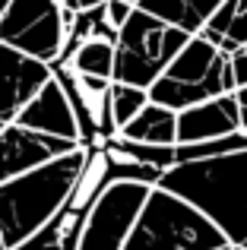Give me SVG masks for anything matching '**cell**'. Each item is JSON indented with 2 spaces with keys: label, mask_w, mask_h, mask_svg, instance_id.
I'll use <instances>...</instances> for the list:
<instances>
[{
  "label": "cell",
  "mask_w": 247,
  "mask_h": 250,
  "mask_svg": "<svg viewBox=\"0 0 247 250\" xmlns=\"http://www.w3.org/2000/svg\"><path fill=\"white\" fill-rule=\"evenodd\" d=\"M105 146H114L118 152L130 155L136 162H146V165H152L159 171H168L178 165V146H152V143H136V140H124V136H114Z\"/></svg>",
  "instance_id": "e0dca14e"
},
{
  "label": "cell",
  "mask_w": 247,
  "mask_h": 250,
  "mask_svg": "<svg viewBox=\"0 0 247 250\" xmlns=\"http://www.w3.org/2000/svg\"><path fill=\"white\" fill-rule=\"evenodd\" d=\"M13 124L35 133H48V136H61V140H80V124H76L73 104H70L63 85L57 83V76H51L41 89L32 95V102L13 117Z\"/></svg>",
  "instance_id": "30bf717a"
},
{
  "label": "cell",
  "mask_w": 247,
  "mask_h": 250,
  "mask_svg": "<svg viewBox=\"0 0 247 250\" xmlns=\"http://www.w3.org/2000/svg\"><path fill=\"white\" fill-rule=\"evenodd\" d=\"M238 130V98L235 92L212 95L190 108L178 111V143H203Z\"/></svg>",
  "instance_id": "8fae6325"
},
{
  "label": "cell",
  "mask_w": 247,
  "mask_h": 250,
  "mask_svg": "<svg viewBox=\"0 0 247 250\" xmlns=\"http://www.w3.org/2000/svg\"><path fill=\"white\" fill-rule=\"evenodd\" d=\"M82 143L76 140H61V136H48V133H35L25 130L19 124H6L0 130V184L13 181V177L25 174V171L44 165V162L67 155L73 149H80Z\"/></svg>",
  "instance_id": "ba28073f"
},
{
  "label": "cell",
  "mask_w": 247,
  "mask_h": 250,
  "mask_svg": "<svg viewBox=\"0 0 247 250\" xmlns=\"http://www.w3.org/2000/svg\"><path fill=\"white\" fill-rule=\"evenodd\" d=\"M187 38L190 35L184 29H178V25L133 6L130 19L118 29L111 83H127V85L149 89L165 73V67L174 61V54L187 44Z\"/></svg>",
  "instance_id": "5b68a950"
},
{
  "label": "cell",
  "mask_w": 247,
  "mask_h": 250,
  "mask_svg": "<svg viewBox=\"0 0 247 250\" xmlns=\"http://www.w3.org/2000/svg\"><path fill=\"white\" fill-rule=\"evenodd\" d=\"M241 51H244V54H247V44H241Z\"/></svg>",
  "instance_id": "4316f807"
},
{
  "label": "cell",
  "mask_w": 247,
  "mask_h": 250,
  "mask_svg": "<svg viewBox=\"0 0 247 250\" xmlns=\"http://www.w3.org/2000/svg\"><path fill=\"white\" fill-rule=\"evenodd\" d=\"M61 6L57 0H10L0 13V42L51 67L61 63L70 38Z\"/></svg>",
  "instance_id": "8992f818"
},
{
  "label": "cell",
  "mask_w": 247,
  "mask_h": 250,
  "mask_svg": "<svg viewBox=\"0 0 247 250\" xmlns=\"http://www.w3.org/2000/svg\"><path fill=\"white\" fill-rule=\"evenodd\" d=\"M105 155H108V177H111V181H136V184L155 187V184L162 181V174H165V171L146 165V162H136V159H130V155L118 152L114 146H105Z\"/></svg>",
  "instance_id": "ac0fdd59"
},
{
  "label": "cell",
  "mask_w": 247,
  "mask_h": 250,
  "mask_svg": "<svg viewBox=\"0 0 247 250\" xmlns=\"http://www.w3.org/2000/svg\"><path fill=\"white\" fill-rule=\"evenodd\" d=\"M228 61H231V73H235V85H247V54L241 48L228 51Z\"/></svg>",
  "instance_id": "44dd1931"
},
{
  "label": "cell",
  "mask_w": 247,
  "mask_h": 250,
  "mask_svg": "<svg viewBox=\"0 0 247 250\" xmlns=\"http://www.w3.org/2000/svg\"><path fill=\"white\" fill-rule=\"evenodd\" d=\"M82 222H86V209L73 206V203L67 200V206H63L48 225H41L32 238H25L22 244H16L10 250H76Z\"/></svg>",
  "instance_id": "7c38bea8"
},
{
  "label": "cell",
  "mask_w": 247,
  "mask_h": 250,
  "mask_svg": "<svg viewBox=\"0 0 247 250\" xmlns=\"http://www.w3.org/2000/svg\"><path fill=\"white\" fill-rule=\"evenodd\" d=\"M225 0H136V6L152 16L165 19V22L184 29L187 35L203 32V25L212 19V13L222 6Z\"/></svg>",
  "instance_id": "4fadbf2b"
},
{
  "label": "cell",
  "mask_w": 247,
  "mask_h": 250,
  "mask_svg": "<svg viewBox=\"0 0 247 250\" xmlns=\"http://www.w3.org/2000/svg\"><path fill=\"white\" fill-rule=\"evenodd\" d=\"M133 6L136 3H130V0H105V19L111 22V29H121V25L127 22Z\"/></svg>",
  "instance_id": "ffe728a7"
},
{
  "label": "cell",
  "mask_w": 247,
  "mask_h": 250,
  "mask_svg": "<svg viewBox=\"0 0 247 250\" xmlns=\"http://www.w3.org/2000/svg\"><path fill=\"white\" fill-rule=\"evenodd\" d=\"M241 44H247V0H231V16H228L222 38H219V48L235 51Z\"/></svg>",
  "instance_id": "d6986e66"
},
{
  "label": "cell",
  "mask_w": 247,
  "mask_h": 250,
  "mask_svg": "<svg viewBox=\"0 0 247 250\" xmlns=\"http://www.w3.org/2000/svg\"><path fill=\"white\" fill-rule=\"evenodd\" d=\"M51 76H54L51 63L0 42V121L10 124Z\"/></svg>",
  "instance_id": "9c48e42d"
},
{
  "label": "cell",
  "mask_w": 247,
  "mask_h": 250,
  "mask_svg": "<svg viewBox=\"0 0 247 250\" xmlns=\"http://www.w3.org/2000/svg\"><path fill=\"white\" fill-rule=\"evenodd\" d=\"M0 250H10V247H6V241H3V231H0Z\"/></svg>",
  "instance_id": "cb8c5ba5"
},
{
  "label": "cell",
  "mask_w": 247,
  "mask_h": 250,
  "mask_svg": "<svg viewBox=\"0 0 247 250\" xmlns=\"http://www.w3.org/2000/svg\"><path fill=\"white\" fill-rule=\"evenodd\" d=\"M235 98H238V108H247V85H238Z\"/></svg>",
  "instance_id": "7402d4cb"
},
{
  "label": "cell",
  "mask_w": 247,
  "mask_h": 250,
  "mask_svg": "<svg viewBox=\"0 0 247 250\" xmlns=\"http://www.w3.org/2000/svg\"><path fill=\"white\" fill-rule=\"evenodd\" d=\"M118 136L136 143H152V146H178V111L149 102Z\"/></svg>",
  "instance_id": "5bb4252c"
},
{
  "label": "cell",
  "mask_w": 247,
  "mask_h": 250,
  "mask_svg": "<svg viewBox=\"0 0 247 250\" xmlns=\"http://www.w3.org/2000/svg\"><path fill=\"white\" fill-rule=\"evenodd\" d=\"M86 159L89 146H80L0 184V231H3L6 247L22 244L67 206L70 193L86 168Z\"/></svg>",
  "instance_id": "7a4b0ae2"
},
{
  "label": "cell",
  "mask_w": 247,
  "mask_h": 250,
  "mask_svg": "<svg viewBox=\"0 0 247 250\" xmlns=\"http://www.w3.org/2000/svg\"><path fill=\"white\" fill-rule=\"evenodd\" d=\"M6 3H10V0H0V13H3V10H6Z\"/></svg>",
  "instance_id": "d4e9b609"
},
{
  "label": "cell",
  "mask_w": 247,
  "mask_h": 250,
  "mask_svg": "<svg viewBox=\"0 0 247 250\" xmlns=\"http://www.w3.org/2000/svg\"><path fill=\"white\" fill-rule=\"evenodd\" d=\"M149 190V184L136 181H108L86 212L76 250H124V241L133 231Z\"/></svg>",
  "instance_id": "52a82bcc"
},
{
  "label": "cell",
  "mask_w": 247,
  "mask_h": 250,
  "mask_svg": "<svg viewBox=\"0 0 247 250\" xmlns=\"http://www.w3.org/2000/svg\"><path fill=\"white\" fill-rule=\"evenodd\" d=\"M3 127H6V121H0V130H3Z\"/></svg>",
  "instance_id": "484cf974"
},
{
  "label": "cell",
  "mask_w": 247,
  "mask_h": 250,
  "mask_svg": "<svg viewBox=\"0 0 247 250\" xmlns=\"http://www.w3.org/2000/svg\"><path fill=\"white\" fill-rule=\"evenodd\" d=\"M108 102H111L114 127H118V133H121V130L149 104V89L127 85V83H111V89H108Z\"/></svg>",
  "instance_id": "2e32d148"
},
{
  "label": "cell",
  "mask_w": 247,
  "mask_h": 250,
  "mask_svg": "<svg viewBox=\"0 0 247 250\" xmlns=\"http://www.w3.org/2000/svg\"><path fill=\"white\" fill-rule=\"evenodd\" d=\"M159 187L197 206L228 244L247 241V149L216 159L178 162L162 174Z\"/></svg>",
  "instance_id": "6da1fadb"
},
{
  "label": "cell",
  "mask_w": 247,
  "mask_h": 250,
  "mask_svg": "<svg viewBox=\"0 0 247 250\" xmlns=\"http://www.w3.org/2000/svg\"><path fill=\"white\" fill-rule=\"evenodd\" d=\"M235 89L238 85L235 73H231L228 51H222L203 32H197L174 54L165 73L149 85V102L165 104L171 111H184L197 102H206L212 95H225Z\"/></svg>",
  "instance_id": "277c9868"
},
{
  "label": "cell",
  "mask_w": 247,
  "mask_h": 250,
  "mask_svg": "<svg viewBox=\"0 0 247 250\" xmlns=\"http://www.w3.org/2000/svg\"><path fill=\"white\" fill-rule=\"evenodd\" d=\"M225 250H247V247H244V244H228Z\"/></svg>",
  "instance_id": "603a6c76"
},
{
  "label": "cell",
  "mask_w": 247,
  "mask_h": 250,
  "mask_svg": "<svg viewBox=\"0 0 247 250\" xmlns=\"http://www.w3.org/2000/svg\"><path fill=\"white\" fill-rule=\"evenodd\" d=\"M228 238L187 200L155 184L124 250H225Z\"/></svg>",
  "instance_id": "3957f363"
},
{
  "label": "cell",
  "mask_w": 247,
  "mask_h": 250,
  "mask_svg": "<svg viewBox=\"0 0 247 250\" xmlns=\"http://www.w3.org/2000/svg\"><path fill=\"white\" fill-rule=\"evenodd\" d=\"M130 3H136V0H130Z\"/></svg>",
  "instance_id": "83f0119b"
},
{
  "label": "cell",
  "mask_w": 247,
  "mask_h": 250,
  "mask_svg": "<svg viewBox=\"0 0 247 250\" xmlns=\"http://www.w3.org/2000/svg\"><path fill=\"white\" fill-rule=\"evenodd\" d=\"M63 63L80 76L111 80V73H114V42L111 38H86V42H80L70 51V57Z\"/></svg>",
  "instance_id": "9a60e30c"
},
{
  "label": "cell",
  "mask_w": 247,
  "mask_h": 250,
  "mask_svg": "<svg viewBox=\"0 0 247 250\" xmlns=\"http://www.w3.org/2000/svg\"><path fill=\"white\" fill-rule=\"evenodd\" d=\"M244 247H247V241H244Z\"/></svg>",
  "instance_id": "f1b7e54d"
}]
</instances>
